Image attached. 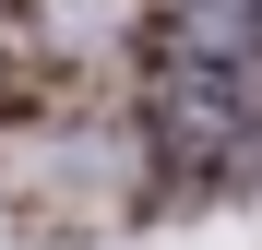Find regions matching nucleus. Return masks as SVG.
<instances>
[]
</instances>
